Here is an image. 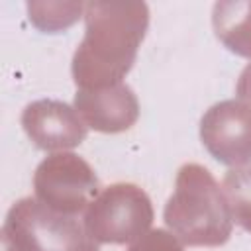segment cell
<instances>
[{"label": "cell", "instance_id": "cell-1", "mask_svg": "<svg viewBox=\"0 0 251 251\" xmlns=\"http://www.w3.org/2000/svg\"><path fill=\"white\" fill-rule=\"evenodd\" d=\"M84 37L71 63L76 88H106L122 82L147 33V4L88 2L84 4Z\"/></svg>", "mask_w": 251, "mask_h": 251}, {"label": "cell", "instance_id": "cell-2", "mask_svg": "<svg viewBox=\"0 0 251 251\" xmlns=\"http://www.w3.org/2000/svg\"><path fill=\"white\" fill-rule=\"evenodd\" d=\"M163 220L171 233L190 247H220L229 239L233 227L224 190L212 173L198 163H186L178 169Z\"/></svg>", "mask_w": 251, "mask_h": 251}, {"label": "cell", "instance_id": "cell-3", "mask_svg": "<svg viewBox=\"0 0 251 251\" xmlns=\"http://www.w3.org/2000/svg\"><path fill=\"white\" fill-rule=\"evenodd\" d=\"M2 251H98V241L75 216L25 196L6 214Z\"/></svg>", "mask_w": 251, "mask_h": 251}, {"label": "cell", "instance_id": "cell-4", "mask_svg": "<svg viewBox=\"0 0 251 251\" xmlns=\"http://www.w3.org/2000/svg\"><path fill=\"white\" fill-rule=\"evenodd\" d=\"M153 206L133 182H114L98 192L84 210V226L98 243H129L149 231Z\"/></svg>", "mask_w": 251, "mask_h": 251}, {"label": "cell", "instance_id": "cell-5", "mask_svg": "<svg viewBox=\"0 0 251 251\" xmlns=\"http://www.w3.org/2000/svg\"><path fill=\"white\" fill-rule=\"evenodd\" d=\"M35 198L61 214L75 216L98 196L100 182L94 169L78 155L61 151L45 157L33 173Z\"/></svg>", "mask_w": 251, "mask_h": 251}, {"label": "cell", "instance_id": "cell-6", "mask_svg": "<svg viewBox=\"0 0 251 251\" xmlns=\"http://www.w3.org/2000/svg\"><path fill=\"white\" fill-rule=\"evenodd\" d=\"M200 139L216 161L245 167L251 161V106L241 100L210 106L200 120Z\"/></svg>", "mask_w": 251, "mask_h": 251}, {"label": "cell", "instance_id": "cell-7", "mask_svg": "<svg viewBox=\"0 0 251 251\" xmlns=\"http://www.w3.org/2000/svg\"><path fill=\"white\" fill-rule=\"evenodd\" d=\"M22 127L33 145L43 151L73 149L86 139L88 131L75 108L51 98L29 102L22 112Z\"/></svg>", "mask_w": 251, "mask_h": 251}, {"label": "cell", "instance_id": "cell-8", "mask_svg": "<svg viewBox=\"0 0 251 251\" xmlns=\"http://www.w3.org/2000/svg\"><path fill=\"white\" fill-rule=\"evenodd\" d=\"M75 110L82 122L102 133L129 129L139 118V102L126 82L106 88H76Z\"/></svg>", "mask_w": 251, "mask_h": 251}, {"label": "cell", "instance_id": "cell-9", "mask_svg": "<svg viewBox=\"0 0 251 251\" xmlns=\"http://www.w3.org/2000/svg\"><path fill=\"white\" fill-rule=\"evenodd\" d=\"M212 25L224 47L251 59V0L216 2L212 8Z\"/></svg>", "mask_w": 251, "mask_h": 251}, {"label": "cell", "instance_id": "cell-10", "mask_svg": "<svg viewBox=\"0 0 251 251\" xmlns=\"http://www.w3.org/2000/svg\"><path fill=\"white\" fill-rule=\"evenodd\" d=\"M29 22L47 33H57L73 25L80 14L84 16L82 2H27Z\"/></svg>", "mask_w": 251, "mask_h": 251}, {"label": "cell", "instance_id": "cell-11", "mask_svg": "<svg viewBox=\"0 0 251 251\" xmlns=\"http://www.w3.org/2000/svg\"><path fill=\"white\" fill-rule=\"evenodd\" d=\"M222 188L235 224L245 231H251V165L227 171Z\"/></svg>", "mask_w": 251, "mask_h": 251}, {"label": "cell", "instance_id": "cell-12", "mask_svg": "<svg viewBox=\"0 0 251 251\" xmlns=\"http://www.w3.org/2000/svg\"><path fill=\"white\" fill-rule=\"evenodd\" d=\"M127 251H184L178 237L167 229H149L137 237Z\"/></svg>", "mask_w": 251, "mask_h": 251}, {"label": "cell", "instance_id": "cell-13", "mask_svg": "<svg viewBox=\"0 0 251 251\" xmlns=\"http://www.w3.org/2000/svg\"><path fill=\"white\" fill-rule=\"evenodd\" d=\"M235 94L241 98V102L251 106V63L245 65V69L241 71L237 84H235Z\"/></svg>", "mask_w": 251, "mask_h": 251}]
</instances>
